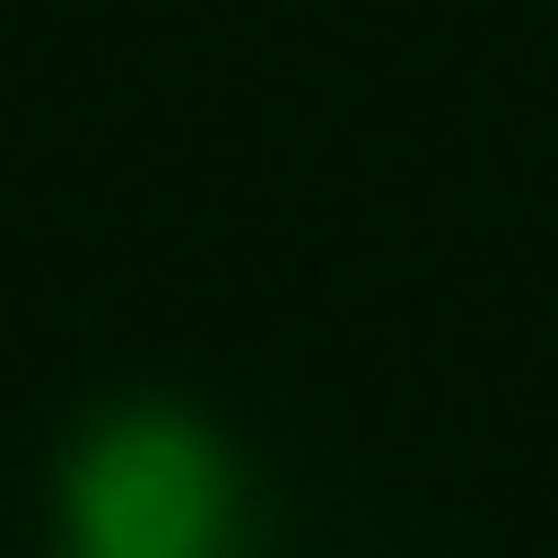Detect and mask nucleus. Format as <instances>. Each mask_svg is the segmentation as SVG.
Returning a JSON list of instances; mask_svg holds the SVG:
<instances>
[{
  "instance_id": "obj_1",
  "label": "nucleus",
  "mask_w": 558,
  "mask_h": 558,
  "mask_svg": "<svg viewBox=\"0 0 558 558\" xmlns=\"http://www.w3.org/2000/svg\"><path fill=\"white\" fill-rule=\"evenodd\" d=\"M240 524V468L194 411H114L69 456V547L92 558H217Z\"/></svg>"
},
{
  "instance_id": "obj_2",
  "label": "nucleus",
  "mask_w": 558,
  "mask_h": 558,
  "mask_svg": "<svg viewBox=\"0 0 558 558\" xmlns=\"http://www.w3.org/2000/svg\"><path fill=\"white\" fill-rule=\"evenodd\" d=\"M23 558H92V547H69V536H58V547H23Z\"/></svg>"
}]
</instances>
